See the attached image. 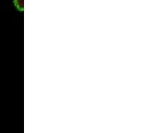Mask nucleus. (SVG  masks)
<instances>
[{"mask_svg": "<svg viewBox=\"0 0 160 133\" xmlns=\"http://www.w3.org/2000/svg\"><path fill=\"white\" fill-rule=\"evenodd\" d=\"M13 5L18 11L24 12V0H13Z\"/></svg>", "mask_w": 160, "mask_h": 133, "instance_id": "1", "label": "nucleus"}]
</instances>
